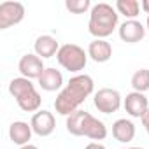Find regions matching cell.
I'll use <instances>...</instances> for the list:
<instances>
[{
    "mask_svg": "<svg viewBox=\"0 0 149 149\" xmlns=\"http://www.w3.org/2000/svg\"><path fill=\"white\" fill-rule=\"evenodd\" d=\"M32 133H33L32 125H28L26 121H14V123H11V126H9V139H11L14 144H18L19 147L30 144Z\"/></svg>",
    "mask_w": 149,
    "mask_h": 149,
    "instance_id": "obj_15",
    "label": "cell"
},
{
    "mask_svg": "<svg viewBox=\"0 0 149 149\" xmlns=\"http://www.w3.org/2000/svg\"><path fill=\"white\" fill-rule=\"evenodd\" d=\"M18 70L21 74V77H26L32 81V79H39L42 76L46 67H44V61L40 56H37L35 53H26L21 56V60L18 63Z\"/></svg>",
    "mask_w": 149,
    "mask_h": 149,
    "instance_id": "obj_8",
    "label": "cell"
},
{
    "mask_svg": "<svg viewBox=\"0 0 149 149\" xmlns=\"http://www.w3.org/2000/svg\"><path fill=\"white\" fill-rule=\"evenodd\" d=\"M30 125H32V130H33L35 135H39V137H49L54 132V128H56V119H54L53 112L42 109V111H39V112H35L32 116Z\"/></svg>",
    "mask_w": 149,
    "mask_h": 149,
    "instance_id": "obj_10",
    "label": "cell"
},
{
    "mask_svg": "<svg viewBox=\"0 0 149 149\" xmlns=\"http://www.w3.org/2000/svg\"><path fill=\"white\" fill-rule=\"evenodd\" d=\"M65 126L70 135H76V137H88L91 140H104L107 137L105 123L81 109L67 118Z\"/></svg>",
    "mask_w": 149,
    "mask_h": 149,
    "instance_id": "obj_2",
    "label": "cell"
},
{
    "mask_svg": "<svg viewBox=\"0 0 149 149\" xmlns=\"http://www.w3.org/2000/svg\"><path fill=\"white\" fill-rule=\"evenodd\" d=\"M123 149H144V147H123Z\"/></svg>",
    "mask_w": 149,
    "mask_h": 149,
    "instance_id": "obj_25",
    "label": "cell"
},
{
    "mask_svg": "<svg viewBox=\"0 0 149 149\" xmlns=\"http://www.w3.org/2000/svg\"><path fill=\"white\" fill-rule=\"evenodd\" d=\"M9 93L14 97L16 104L25 112H39L42 105V97L35 90V84L26 77H14L9 83Z\"/></svg>",
    "mask_w": 149,
    "mask_h": 149,
    "instance_id": "obj_4",
    "label": "cell"
},
{
    "mask_svg": "<svg viewBox=\"0 0 149 149\" xmlns=\"http://www.w3.org/2000/svg\"><path fill=\"white\" fill-rule=\"evenodd\" d=\"M118 33H119V39L123 42L137 44V42H140L146 37V26L140 21H137V19H126L125 23L119 25Z\"/></svg>",
    "mask_w": 149,
    "mask_h": 149,
    "instance_id": "obj_11",
    "label": "cell"
},
{
    "mask_svg": "<svg viewBox=\"0 0 149 149\" xmlns=\"http://www.w3.org/2000/svg\"><path fill=\"white\" fill-rule=\"evenodd\" d=\"M93 104L95 107L98 109V112H104V114H112V112H118L123 100H121V95L118 90H112V88H102L98 90L95 95H93Z\"/></svg>",
    "mask_w": 149,
    "mask_h": 149,
    "instance_id": "obj_6",
    "label": "cell"
},
{
    "mask_svg": "<svg viewBox=\"0 0 149 149\" xmlns=\"http://www.w3.org/2000/svg\"><path fill=\"white\" fill-rule=\"evenodd\" d=\"M95 81L88 74H77L70 77V81L65 84V88L58 93L54 100V109L60 116H70L86 102V98L93 93Z\"/></svg>",
    "mask_w": 149,
    "mask_h": 149,
    "instance_id": "obj_1",
    "label": "cell"
},
{
    "mask_svg": "<svg viewBox=\"0 0 149 149\" xmlns=\"http://www.w3.org/2000/svg\"><path fill=\"white\" fill-rule=\"evenodd\" d=\"M37 81H39L40 90L44 91H58V90L61 91V86H63V76L54 67H46V70L42 72V76Z\"/></svg>",
    "mask_w": 149,
    "mask_h": 149,
    "instance_id": "obj_14",
    "label": "cell"
},
{
    "mask_svg": "<svg viewBox=\"0 0 149 149\" xmlns=\"http://www.w3.org/2000/svg\"><path fill=\"white\" fill-rule=\"evenodd\" d=\"M60 47H61L60 42H58L53 35H40V37H37L35 42H33V51H35V54L40 56L42 60L53 58L54 54H58Z\"/></svg>",
    "mask_w": 149,
    "mask_h": 149,
    "instance_id": "obj_12",
    "label": "cell"
},
{
    "mask_svg": "<svg viewBox=\"0 0 149 149\" xmlns=\"http://www.w3.org/2000/svg\"><path fill=\"white\" fill-rule=\"evenodd\" d=\"M123 107H125L128 116L142 119V116L149 109V97H146L144 93H139V91H132V93H128L125 97Z\"/></svg>",
    "mask_w": 149,
    "mask_h": 149,
    "instance_id": "obj_9",
    "label": "cell"
},
{
    "mask_svg": "<svg viewBox=\"0 0 149 149\" xmlns=\"http://www.w3.org/2000/svg\"><path fill=\"white\" fill-rule=\"evenodd\" d=\"M25 18V6L21 2H2L0 4V30H7Z\"/></svg>",
    "mask_w": 149,
    "mask_h": 149,
    "instance_id": "obj_7",
    "label": "cell"
},
{
    "mask_svg": "<svg viewBox=\"0 0 149 149\" xmlns=\"http://www.w3.org/2000/svg\"><path fill=\"white\" fill-rule=\"evenodd\" d=\"M84 149H107L104 144H100V142H90Z\"/></svg>",
    "mask_w": 149,
    "mask_h": 149,
    "instance_id": "obj_21",
    "label": "cell"
},
{
    "mask_svg": "<svg viewBox=\"0 0 149 149\" xmlns=\"http://www.w3.org/2000/svg\"><path fill=\"white\" fill-rule=\"evenodd\" d=\"M114 7H116L118 14H123L128 19H135L140 13V4L137 0H118Z\"/></svg>",
    "mask_w": 149,
    "mask_h": 149,
    "instance_id": "obj_17",
    "label": "cell"
},
{
    "mask_svg": "<svg viewBox=\"0 0 149 149\" xmlns=\"http://www.w3.org/2000/svg\"><path fill=\"white\" fill-rule=\"evenodd\" d=\"M19 149H39V147L33 146V144H26V146H23V147H19Z\"/></svg>",
    "mask_w": 149,
    "mask_h": 149,
    "instance_id": "obj_23",
    "label": "cell"
},
{
    "mask_svg": "<svg viewBox=\"0 0 149 149\" xmlns=\"http://www.w3.org/2000/svg\"><path fill=\"white\" fill-rule=\"evenodd\" d=\"M65 7L72 14H84L86 11H91V2L90 0H65Z\"/></svg>",
    "mask_w": 149,
    "mask_h": 149,
    "instance_id": "obj_19",
    "label": "cell"
},
{
    "mask_svg": "<svg viewBox=\"0 0 149 149\" xmlns=\"http://www.w3.org/2000/svg\"><path fill=\"white\" fill-rule=\"evenodd\" d=\"M140 121H142V126L146 128V132H147V135H149V109H147V112L142 116V119H140Z\"/></svg>",
    "mask_w": 149,
    "mask_h": 149,
    "instance_id": "obj_20",
    "label": "cell"
},
{
    "mask_svg": "<svg viewBox=\"0 0 149 149\" xmlns=\"http://www.w3.org/2000/svg\"><path fill=\"white\" fill-rule=\"evenodd\" d=\"M140 9L149 16V0H142V2H140Z\"/></svg>",
    "mask_w": 149,
    "mask_h": 149,
    "instance_id": "obj_22",
    "label": "cell"
},
{
    "mask_svg": "<svg viewBox=\"0 0 149 149\" xmlns=\"http://www.w3.org/2000/svg\"><path fill=\"white\" fill-rule=\"evenodd\" d=\"M130 83H132L133 91H139V93L149 91V68H139V70H135Z\"/></svg>",
    "mask_w": 149,
    "mask_h": 149,
    "instance_id": "obj_18",
    "label": "cell"
},
{
    "mask_svg": "<svg viewBox=\"0 0 149 149\" xmlns=\"http://www.w3.org/2000/svg\"><path fill=\"white\" fill-rule=\"evenodd\" d=\"M56 60L65 70L77 76L88 63V51H84L77 44H63L56 54Z\"/></svg>",
    "mask_w": 149,
    "mask_h": 149,
    "instance_id": "obj_5",
    "label": "cell"
},
{
    "mask_svg": "<svg viewBox=\"0 0 149 149\" xmlns=\"http://www.w3.org/2000/svg\"><path fill=\"white\" fill-rule=\"evenodd\" d=\"M112 137L121 144L132 142L135 139V125L126 118H121V119L114 121L112 123Z\"/></svg>",
    "mask_w": 149,
    "mask_h": 149,
    "instance_id": "obj_16",
    "label": "cell"
},
{
    "mask_svg": "<svg viewBox=\"0 0 149 149\" xmlns=\"http://www.w3.org/2000/svg\"><path fill=\"white\" fill-rule=\"evenodd\" d=\"M88 56L97 63H105L112 58V46L105 39H93L88 44Z\"/></svg>",
    "mask_w": 149,
    "mask_h": 149,
    "instance_id": "obj_13",
    "label": "cell"
},
{
    "mask_svg": "<svg viewBox=\"0 0 149 149\" xmlns=\"http://www.w3.org/2000/svg\"><path fill=\"white\" fill-rule=\"evenodd\" d=\"M146 26H147V30H149V16H147V19H146Z\"/></svg>",
    "mask_w": 149,
    "mask_h": 149,
    "instance_id": "obj_24",
    "label": "cell"
},
{
    "mask_svg": "<svg viewBox=\"0 0 149 149\" xmlns=\"http://www.w3.org/2000/svg\"><path fill=\"white\" fill-rule=\"evenodd\" d=\"M118 23H119V14L116 7H112L111 4L100 2L91 7L88 30L95 39H107L109 35H112V32L118 28Z\"/></svg>",
    "mask_w": 149,
    "mask_h": 149,
    "instance_id": "obj_3",
    "label": "cell"
}]
</instances>
